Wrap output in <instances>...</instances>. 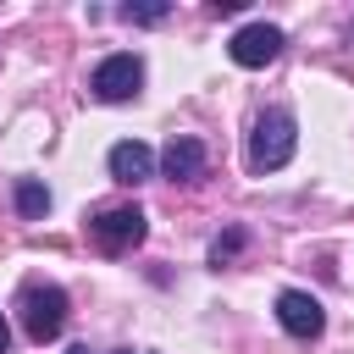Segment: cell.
<instances>
[{
  "label": "cell",
  "mask_w": 354,
  "mask_h": 354,
  "mask_svg": "<svg viewBox=\"0 0 354 354\" xmlns=\"http://www.w3.org/2000/svg\"><path fill=\"white\" fill-rule=\"evenodd\" d=\"M243 243H249V238H243V227H227V232H221V238L210 243V266L221 271V266H227V260H232V254H238Z\"/></svg>",
  "instance_id": "obj_10"
},
{
  "label": "cell",
  "mask_w": 354,
  "mask_h": 354,
  "mask_svg": "<svg viewBox=\"0 0 354 354\" xmlns=\"http://www.w3.org/2000/svg\"><path fill=\"white\" fill-rule=\"evenodd\" d=\"M17 315H22V332L33 343H55L66 332V293L55 282H28L17 299Z\"/></svg>",
  "instance_id": "obj_2"
},
{
  "label": "cell",
  "mask_w": 354,
  "mask_h": 354,
  "mask_svg": "<svg viewBox=\"0 0 354 354\" xmlns=\"http://www.w3.org/2000/svg\"><path fill=\"white\" fill-rule=\"evenodd\" d=\"M277 326H282L288 337L310 343V337L326 332V310H321L315 293H304V288H282V293H277Z\"/></svg>",
  "instance_id": "obj_5"
},
{
  "label": "cell",
  "mask_w": 354,
  "mask_h": 354,
  "mask_svg": "<svg viewBox=\"0 0 354 354\" xmlns=\"http://www.w3.org/2000/svg\"><path fill=\"white\" fill-rule=\"evenodd\" d=\"M6 348H11V321L0 315V354H6Z\"/></svg>",
  "instance_id": "obj_13"
},
{
  "label": "cell",
  "mask_w": 354,
  "mask_h": 354,
  "mask_svg": "<svg viewBox=\"0 0 354 354\" xmlns=\"http://www.w3.org/2000/svg\"><path fill=\"white\" fill-rule=\"evenodd\" d=\"M111 354H127V348H111Z\"/></svg>",
  "instance_id": "obj_15"
},
{
  "label": "cell",
  "mask_w": 354,
  "mask_h": 354,
  "mask_svg": "<svg viewBox=\"0 0 354 354\" xmlns=\"http://www.w3.org/2000/svg\"><path fill=\"white\" fill-rule=\"evenodd\" d=\"M105 166H111V177H116V183L138 188V183H149V177H155V149H149V144H138V138H122V144H111Z\"/></svg>",
  "instance_id": "obj_8"
},
{
  "label": "cell",
  "mask_w": 354,
  "mask_h": 354,
  "mask_svg": "<svg viewBox=\"0 0 354 354\" xmlns=\"http://www.w3.org/2000/svg\"><path fill=\"white\" fill-rule=\"evenodd\" d=\"M138 88H144V61L133 50H116L88 72V94L100 105H127V100H138Z\"/></svg>",
  "instance_id": "obj_3"
},
{
  "label": "cell",
  "mask_w": 354,
  "mask_h": 354,
  "mask_svg": "<svg viewBox=\"0 0 354 354\" xmlns=\"http://www.w3.org/2000/svg\"><path fill=\"white\" fill-rule=\"evenodd\" d=\"M282 44H288V39H282L277 22H243V28L227 39V55H232L238 66L254 72V66H271V61L282 55Z\"/></svg>",
  "instance_id": "obj_6"
},
{
  "label": "cell",
  "mask_w": 354,
  "mask_h": 354,
  "mask_svg": "<svg viewBox=\"0 0 354 354\" xmlns=\"http://www.w3.org/2000/svg\"><path fill=\"white\" fill-rule=\"evenodd\" d=\"M205 166H210V155H205L199 138H188V133H171V138H166V149H160V171H166L171 183H199Z\"/></svg>",
  "instance_id": "obj_7"
},
{
  "label": "cell",
  "mask_w": 354,
  "mask_h": 354,
  "mask_svg": "<svg viewBox=\"0 0 354 354\" xmlns=\"http://www.w3.org/2000/svg\"><path fill=\"white\" fill-rule=\"evenodd\" d=\"M166 11H171L166 0H149V6H122L116 17H122V22H138V28H149V22H166Z\"/></svg>",
  "instance_id": "obj_11"
},
{
  "label": "cell",
  "mask_w": 354,
  "mask_h": 354,
  "mask_svg": "<svg viewBox=\"0 0 354 354\" xmlns=\"http://www.w3.org/2000/svg\"><path fill=\"white\" fill-rule=\"evenodd\" d=\"M238 6H243V0H210V17H232Z\"/></svg>",
  "instance_id": "obj_12"
},
{
  "label": "cell",
  "mask_w": 354,
  "mask_h": 354,
  "mask_svg": "<svg viewBox=\"0 0 354 354\" xmlns=\"http://www.w3.org/2000/svg\"><path fill=\"white\" fill-rule=\"evenodd\" d=\"M44 210H50V188L39 177H17V216L22 221H39Z\"/></svg>",
  "instance_id": "obj_9"
},
{
  "label": "cell",
  "mask_w": 354,
  "mask_h": 354,
  "mask_svg": "<svg viewBox=\"0 0 354 354\" xmlns=\"http://www.w3.org/2000/svg\"><path fill=\"white\" fill-rule=\"evenodd\" d=\"M72 354H88V348H72Z\"/></svg>",
  "instance_id": "obj_14"
},
{
  "label": "cell",
  "mask_w": 354,
  "mask_h": 354,
  "mask_svg": "<svg viewBox=\"0 0 354 354\" xmlns=\"http://www.w3.org/2000/svg\"><path fill=\"white\" fill-rule=\"evenodd\" d=\"M293 149H299V122H293V111H288V105L260 111L254 127H249V171H254V177L282 171V166L293 160Z\"/></svg>",
  "instance_id": "obj_1"
},
{
  "label": "cell",
  "mask_w": 354,
  "mask_h": 354,
  "mask_svg": "<svg viewBox=\"0 0 354 354\" xmlns=\"http://www.w3.org/2000/svg\"><path fill=\"white\" fill-rule=\"evenodd\" d=\"M144 232H149V216H144L138 205H105V210L88 216V238H94L105 254H127V249H138Z\"/></svg>",
  "instance_id": "obj_4"
}]
</instances>
